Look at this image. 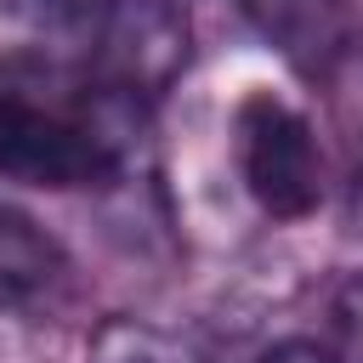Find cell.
Masks as SVG:
<instances>
[{
    "label": "cell",
    "mask_w": 363,
    "mask_h": 363,
    "mask_svg": "<svg viewBox=\"0 0 363 363\" xmlns=\"http://www.w3.org/2000/svg\"><path fill=\"white\" fill-rule=\"evenodd\" d=\"M267 45H278L301 74L335 79L340 62L357 57V11L352 0H238Z\"/></svg>",
    "instance_id": "4"
},
{
    "label": "cell",
    "mask_w": 363,
    "mask_h": 363,
    "mask_svg": "<svg viewBox=\"0 0 363 363\" xmlns=\"http://www.w3.org/2000/svg\"><path fill=\"white\" fill-rule=\"evenodd\" d=\"M261 363H329V352L312 346V340H284V346H272Z\"/></svg>",
    "instance_id": "8"
},
{
    "label": "cell",
    "mask_w": 363,
    "mask_h": 363,
    "mask_svg": "<svg viewBox=\"0 0 363 363\" xmlns=\"http://www.w3.org/2000/svg\"><path fill=\"white\" fill-rule=\"evenodd\" d=\"M352 227L363 233V130H357V153H352Z\"/></svg>",
    "instance_id": "9"
},
{
    "label": "cell",
    "mask_w": 363,
    "mask_h": 363,
    "mask_svg": "<svg viewBox=\"0 0 363 363\" xmlns=\"http://www.w3.org/2000/svg\"><path fill=\"white\" fill-rule=\"evenodd\" d=\"M329 363H363V272L335 295V352Z\"/></svg>",
    "instance_id": "6"
},
{
    "label": "cell",
    "mask_w": 363,
    "mask_h": 363,
    "mask_svg": "<svg viewBox=\"0 0 363 363\" xmlns=\"http://www.w3.org/2000/svg\"><path fill=\"white\" fill-rule=\"evenodd\" d=\"M119 96H159L187 57V28L164 0H113L96 45Z\"/></svg>",
    "instance_id": "3"
},
{
    "label": "cell",
    "mask_w": 363,
    "mask_h": 363,
    "mask_svg": "<svg viewBox=\"0 0 363 363\" xmlns=\"http://www.w3.org/2000/svg\"><path fill=\"white\" fill-rule=\"evenodd\" d=\"M62 278H68L62 244L34 216H23L17 204L0 199V306L28 312V306L51 301L62 289Z\"/></svg>",
    "instance_id": "5"
},
{
    "label": "cell",
    "mask_w": 363,
    "mask_h": 363,
    "mask_svg": "<svg viewBox=\"0 0 363 363\" xmlns=\"http://www.w3.org/2000/svg\"><path fill=\"white\" fill-rule=\"evenodd\" d=\"M85 0H6V11L17 17H34V23H62V17H79Z\"/></svg>",
    "instance_id": "7"
},
{
    "label": "cell",
    "mask_w": 363,
    "mask_h": 363,
    "mask_svg": "<svg viewBox=\"0 0 363 363\" xmlns=\"http://www.w3.org/2000/svg\"><path fill=\"white\" fill-rule=\"evenodd\" d=\"M102 363H153V357H136V352H130V357H102Z\"/></svg>",
    "instance_id": "10"
},
{
    "label": "cell",
    "mask_w": 363,
    "mask_h": 363,
    "mask_svg": "<svg viewBox=\"0 0 363 363\" xmlns=\"http://www.w3.org/2000/svg\"><path fill=\"white\" fill-rule=\"evenodd\" d=\"M233 153L250 199L272 221H301L323 199V153L301 108L272 91H250L233 113Z\"/></svg>",
    "instance_id": "1"
},
{
    "label": "cell",
    "mask_w": 363,
    "mask_h": 363,
    "mask_svg": "<svg viewBox=\"0 0 363 363\" xmlns=\"http://www.w3.org/2000/svg\"><path fill=\"white\" fill-rule=\"evenodd\" d=\"M0 176L23 187H108L119 176V147L57 108H40L17 91H0Z\"/></svg>",
    "instance_id": "2"
}]
</instances>
